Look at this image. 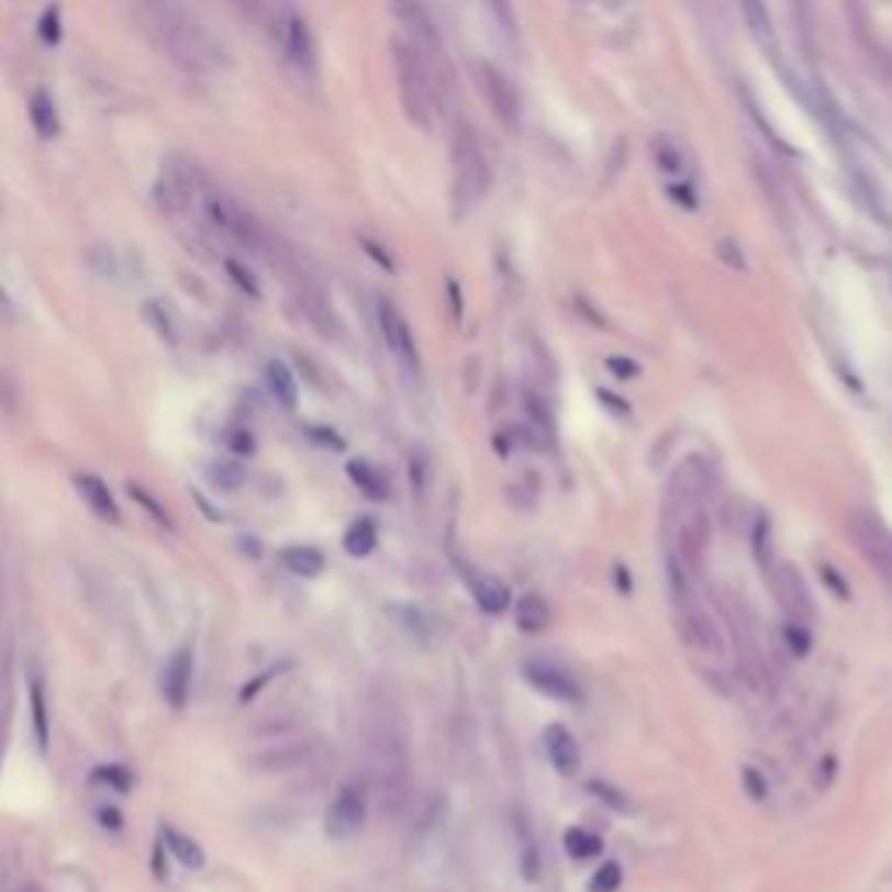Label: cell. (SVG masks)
<instances>
[{"mask_svg": "<svg viewBox=\"0 0 892 892\" xmlns=\"http://www.w3.org/2000/svg\"><path fill=\"white\" fill-rule=\"evenodd\" d=\"M140 32L189 77H207L223 64L216 38L186 11L181 0H126Z\"/></svg>", "mask_w": 892, "mask_h": 892, "instance_id": "6da1fadb", "label": "cell"}, {"mask_svg": "<svg viewBox=\"0 0 892 892\" xmlns=\"http://www.w3.org/2000/svg\"><path fill=\"white\" fill-rule=\"evenodd\" d=\"M394 74H398V94L409 119L419 130H433L436 123V80L425 67L422 53L412 43H394Z\"/></svg>", "mask_w": 892, "mask_h": 892, "instance_id": "7a4b0ae2", "label": "cell"}, {"mask_svg": "<svg viewBox=\"0 0 892 892\" xmlns=\"http://www.w3.org/2000/svg\"><path fill=\"white\" fill-rule=\"evenodd\" d=\"M450 165H454V202H457V213H468L492 189L489 157H484V150H481V144L475 140L471 130H457L454 147H450Z\"/></svg>", "mask_w": 892, "mask_h": 892, "instance_id": "3957f363", "label": "cell"}, {"mask_svg": "<svg viewBox=\"0 0 892 892\" xmlns=\"http://www.w3.org/2000/svg\"><path fill=\"white\" fill-rule=\"evenodd\" d=\"M202 207H207V216H210L213 227L220 234H227L234 245L248 248V252H261V248H266V234H261V223L245 207H241L237 199L223 196V192H207V196H202Z\"/></svg>", "mask_w": 892, "mask_h": 892, "instance_id": "277c9868", "label": "cell"}, {"mask_svg": "<svg viewBox=\"0 0 892 892\" xmlns=\"http://www.w3.org/2000/svg\"><path fill=\"white\" fill-rule=\"evenodd\" d=\"M276 38H279L282 56H287L300 74H314L317 70V49H314L311 25L303 22V14L290 4V0H279Z\"/></svg>", "mask_w": 892, "mask_h": 892, "instance_id": "5b68a950", "label": "cell"}, {"mask_svg": "<svg viewBox=\"0 0 892 892\" xmlns=\"http://www.w3.org/2000/svg\"><path fill=\"white\" fill-rule=\"evenodd\" d=\"M154 196H157L160 210L178 216L202 196V178H199V171L189 165V160L171 157V160H165V168H160V175H157Z\"/></svg>", "mask_w": 892, "mask_h": 892, "instance_id": "8992f818", "label": "cell"}, {"mask_svg": "<svg viewBox=\"0 0 892 892\" xmlns=\"http://www.w3.org/2000/svg\"><path fill=\"white\" fill-rule=\"evenodd\" d=\"M377 324H380V335L388 342L391 356L398 359V367L409 373L412 380H419L422 373V356H419V346H415V335H412V324L404 321V314L394 308L391 300H380L377 303Z\"/></svg>", "mask_w": 892, "mask_h": 892, "instance_id": "52a82bcc", "label": "cell"}, {"mask_svg": "<svg viewBox=\"0 0 892 892\" xmlns=\"http://www.w3.org/2000/svg\"><path fill=\"white\" fill-rule=\"evenodd\" d=\"M471 77H475V85L481 91V98L489 101L495 119L502 126H516L520 123V94L516 88L510 85V77H505L499 67L492 64H484V59H475L471 64Z\"/></svg>", "mask_w": 892, "mask_h": 892, "instance_id": "ba28073f", "label": "cell"}, {"mask_svg": "<svg viewBox=\"0 0 892 892\" xmlns=\"http://www.w3.org/2000/svg\"><path fill=\"white\" fill-rule=\"evenodd\" d=\"M363 823H367V799H363L359 788H342L335 802L328 805V816H324V829L335 840H349L356 837Z\"/></svg>", "mask_w": 892, "mask_h": 892, "instance_id": "9c48e42d", "label": "cell"}, {"mask_svg": "<svg viewBox=\"0 0 892 892\" xmlns=\"http://www.w3.org/2000/svg\"><path fill=\"white\" fill-rule=\"evenodd\" d=\"M523 677L526 683L534 687V691L547 694V698H555V701H579V683L572 673H565V669L551 659H531L523 666Z\"/></svg>", "mask_w": 892, "mask_h": 892, "instance_id": "30bf717a", "label": "cell"}, {"mask_svg": "<svg viewBox=\"0 0 892 892\" xmlns=\"http://www.w3.org/2000/svg\"><path fill=\"white\" fill-rule=\"evenodd\" d=\"M192 680H196L192 648H178V653L165 666V677H160V694H165L168 707H175V712H186V704L192 698Z\"/></svg>", "mask_w": 892, "mask_h": 892, "instance_id": "8fae6325", "label": "cell"}, {"mask_svg": "<svg viewBox=\"0 0 892 892\" xmlns=\"http://www.w3.org/2000/svg\"><path fill=\"white\" fill-rule=\"evenodd\" d=\"M544 754H547V760H551V767L558 770V774H565V778L576 774L579 763H582L579 743L565 725H547L544 728Z\"/></svg>", "mask_w": 892, "mask_h": 892, "instance_id": "7c38bea8", "label": "cell"}, {"mask_svg": "<svg viewBox=\"0 0 892 892\" xmlns=\"http://www.w3.org/2000/svg\"><path fill=\"white\" fill-rule=\"evenodd\" d=\"M74 489H77V495L85 499V505H88V510L98 520H105V523H119V520H123V516H119V505H115L112 489L98 475H91V471L74 475Z\"/></svg>", "mask_w": 892, "mask_h": 892, "instance_id": "4fadbf2b", "label": "cell"}, {"mask_svg": "<svg viewBox=\"0 0 892 892\" xmlns=\"http://www.w3.org/2000/svg\"><path fill=\"white\" fill-rule=\"evenodd\" d=\"M29 712H32V733L38 754L49 749V701H46V683L38 673L29 677Z\"/></svg>", "mask_w": 892, "mask_h": 892, "instance_id": "5bb4252c", "label": "cell"}, {"mask_svg": "<svg viewBox=\"0 0 892 892\" xmlns=\"http://www.w3.org/2000/svg\"><path fill=\"white\" fill-rule=\"evenodd\" d=\"M279 561H282V569L300 576V579H314L324 572V555L314 544H293V547H287V551H279Z\"/></svg>", "mask_w": 892, "mask_h": 892, "instance_id": "9a60e30c", "label": "cell"}, {"mask_svg": "<svg viewBox=\"0 0 892 892\" xmlns=\"http://www.w3.org/2000/svg\"><path fill=\"white\" fill-rule=\"evenodd\" d=\"M471 579V593H475V600H478V606L484 614H502L505 606H510V590H505V582L502 579H495V576H468Z\"/></svg>", "mask_w": 892, "mask_h": 892, "instance_id": "2e32d148", "label": "cell"}, {"mask_svg": "<svg viewBox=\"0 0 892 892\" xmlns=\"http://www.w3.org/2000/svg\"><path fill=\"white\" fill-rule=\"evenodd\" d=\"M29 123L38 133V140H56L59 136V112H56V101L46 91H35L29 98Z\"/></svg>", "mask_w": 892, "mask_h": 892, "instance_id": "e0dca14e", "label": "cell"}, {"mask_svg": "<svg viewBox=\"0 0 892 892\" xmlns=\"http://www.w3.org/2000/svg\"><path fill=\"white\" fill-rule=\"evenodd\" d=\"M346 475H349V481L356 484V489L367 495V499H373V502H383V499L391 495L388 492V478H383L370 460H349L346 464Z\"/></svg>", "mask_w": 892, "mask_h": 892, "instance_id": "ac0fdd59", "label": "cell"}, {"mask_svg": "<svg viewBox=\"0 0 892 892\" xmlns=\"http://www.w3.org/2000/svg\"><path fill=\"white\" fill-rule=\"evenodd\" d=\"M160 844H165V847L171 850V858H175V861H181V865L192 868V871H199L202 865H207V855H202L199 840L186 837V834H181V829H175V826H165V829H160Z\"/></svg>", "mask_w": 892, "mask_h": 892, "instance_id": "d6986e66", "label": "cell"}, {"mask_svg": "<svg viewBox=\"0 0 892 892\" xmlns=\"http://www.w3.org/2000/svg\"><path fill=\"white\" fill-rule=\"evenodd\" d=\"M266 380H269V391L276 394V401L282 404V409H297L300 391H297V377H293V370L287 367V363L272 359L266 367Z\"/></svg>", "mask_w": 892, "mask_h": 892, "instance_id": "ffe728a7", "label": "cell"}, {"mask_svg": "<svg viewBox=\"0 0 892 892\" xmlns=\"http://www.w3.org/2000/svg\"><path fill=\"white\" fill-rule=\"evenodd\" d=\"M342 547H346L349 558H370L377 551V523L367 516L349 523V531L342 534Z\"/></svg>", "mask_w": 892, "mask_h": 892, "instance_id": "44dd1931", "label": "cell"}, {"mask_svg": "<svg viewBox=\"0 0 892 892\" xmlns=\"http://www.w3.org/2000/svg\"><path fill=\"white\" fill-rule=\"evenodd\" d=\"M516 627L520 632H526V635H537V632H544L547 627V621H551V611H547V603L540 600V596H520L516 600Z\"/></svg>", "mask_w": 892, "mask_h": 892, "instance_id": "7402d4cb", "label": "cell"}, {"mask_svg": "<svg viewBox=\"0 0 892 892\" xmlns=\"http://www.w3.org/2000/svg\"><path fill=\"white\" fill-rule=\"evenodd\" d=\"M743 4V14H746V25L754 32L757 43L767 49H774V25H770V14H767V4L763 0H739Z\"/></svg>", "mask_w": 892, "mask_h": 892, "instance_id": "603a6c76", "label": "cell"}, {"mask_svg": "<svg viewBox=\"0 0 892 892\" xmlns=\"http://www.w3.org/2000/svg\"><path fill=\"white\" fill-rule=\"evenodd\" d=\"M210 481L216 484V489H223V492H237L241 484L248 481V471H245V464H241L237 457H227V460H216L213 468H210Z\"/></svg>", "mask_w": 892, "mask_h": 892, "instance_id": "cb8c5ba5", "label": "cell"}, {"mask_svg": "<svg viewBox=\"0 0 892 892\" xmlns=\"http://www.w3.org/2000/svg\"><path fill=\"white\" fill-rule=\"evenodd\" d=\"M565 850H569L572 858H593V855H600L603 850V840L596 837V834H590V829H569V834H565Z\"/></svg>", "mask_w": 892, "mask_h": 892, "instance_id": "d4e9b609", "label": "cell"}, {"mask_svg": "<svg viewBox=\"0 0 892 892\" xmlns=\"http://www.w3.org/2000/svg\"><path fill=\"white\" fill-rule=\"evenodd\" d=\"M144 317L150 321V328L165 338V342H178V332H175V321H171V314H168V308L165 303H157V300H147L144 303Z\"/></svg>", "mask_w": 892, "mask_h": 892, "instance_id": "484cf974", "label": "cell"}, {"mask_svg": "<svg viewBox=\"0 0 892 892\" xmlns=\"http://www.w3.org/2000/svg\"><path fill=\"white\" fill-rule=\"evenodd\" d=\"M94 784H109L112 792H130L133 788V774L126 767H119V763H101L94 767V774H91Z\"/></svg>", "mask_w": 892, "mask_h": 892, "instance_id": "4316f807", "label": "cell"}, {"mask_svg": "<svg viewBox=\"0 0 892 892\" xmlns=\"http://www.w3.org/2000/svg\"><path fill=\"white\" fill-rule=\"evenodd\" d=\"M126 492L133 495V502H140V505H144V510H147V513H150V516H154V520H157L160 526H171V516H168V510H165V505H160V502H157V499H154V495H150V492L144 489V484L130 481V484H126Z\"/></svg>", "mask_w": 892, "mask_h": 892, "instance_id": "83f0119b", "label": "cell"}, {"mask_svg": "<svg viewBox=\"0 0 892 892\" xmlns=\"http://www.w3.org/2000/svg\"><path fill=\"white\" fill-rule=\"evenodd\" d=\"M223 269H227V276L234 279V287H237L241 293H248V297H255V300L261 297V287H258V279H255V276H252V272H248L245 266H241V261L227 258V261H223Z\"/></svg>", "mask_w": 892, "mask_h": 892, "instance_id": "f1b7e54d", "label": "cell"}, {"mask_svg": "<svg viewBox=\"0 0 892 892\" xmlns=\"http://www.w3.org/2000/svg\"><path fill=\"white\" fill-rule=\"evenodd\" d=\"M621 879H624L621 865H617V861H606V865L596 871V876H593L590 892H617V889H621Z\"/></svg>", "mask_w": 892, "mask_h": 892, "instance_id": "f546056e", "label": "cell"}, {"mask_svg": "<svg viewBox=\"0 0 892 892\" xmlns=\"http://www.w3.org/2000/svg\"><path fill=\"white\" fill-rule=\"evenodd\" d=\"M38 35H43V43L56 46L59 38H64V18H59V8H46V14L38 18Z\"/></svg>", "mask_w": 892, "mask_h": 892, "instance_id": "4dcf8cb0", "label": "cell"}, {"mask_svg": "<svg viewBox=\"0 0 892 892\" xmlns=\"http://www.w3.org/2000/svg\"><path fill=\"white\" fill-rule=\"evenodd\" d=\"M484 8L492 11V18H495V22H499L505 32L513 29V4H510V0H484Z\"/></svg>", "mask_w": 892, "mask_h": 892, "instance_id": "1f68e13d", "label": "cell"}, {"mask_svg": "<svg viewBox=\"0 0 892 892\" xmlns=\"http://www.w3.org/2000/svg\"><path fill=\"white\" fill-rule=\"evenodd\" d=\"M272 677H279V666H272V669H266V673H261V677L248 680V687H241V698H237V701H241V704H248V701H252V698H255V694H258L261 687H266Z\"/></svg>", "mask_w": 892, "mask_h": 892, "instance_id": "d6a6232c", "label": "cell"}, {"mask_svg": "<svg viewBox=\"0 0 892 892\" xmlns=\"http://www.w3.org/2000/svg\"><path fill=\"white\" fill-rule=\"evenodd\" d=\"M303 433H308L314 443L328 446V450H342V446H346V443H342V436H335L332 430H324V425H311V430H303Z\"/></svg>", "mask_w": 892, "mask_h": 892, "instance_id": "836d02e7", "label": "cell"}, {"mask_svg": "<svg viewBox=\"0 0 892 892\" xmlns=\"http://www.w3.org/2000/svg\"><path fill=\"white\" fill-rule=\"evenodd\" d=\"M98 823L112 829V834H123V813L119 809H98Z\"/></svg>", "mask_w": 892, "mask_h": 892, "instance_id": "e575fe53", "label": "cell"}, {"mask_svg": "<svg viewBox=\"0 0 892 892\" xmlns=\"http://www.w3.org/2000/svg\"><path fill=\"white\" fill-rule=\"evenodd\" d=\"M788 642H792V648H795L799 656L809 653V635H805L802 624H788Z\"/></svg>", "mask_w": 892, "mask_h": 892, "instance_id": "d590c367", "label": "cell"}, {"mask_svg": "<svg viewBox=\"0 0 892 892\" xmlns=\"http://www.w3.org/2000/svg\"><path fill=\"white\" fill-rule=\"evenodd\" d=\"M231 450L234 454H252L255 450V436H248L245 430H234L231 433Z\"/></svg>", "mask_w": 892, "mask_h": 892, "instance_id": "8d00e7d4", "label": "cell"}, {"mask_svg": "<svg viewBox=\"0 0 892 892\" xmlns=\"http://www.w3.org/2000/svg\"><path fill=\"white\" fill-rule=\"evenodd\" d=\"M606 367H611L614 373H621L624 380L638 377V363H632V359H606Z\"/></svg>", "mask_w": 892, "mask_h": 892, "instance_id": "74e56055", "label": "cell"}, {"mask_svg": "<svg viewBox=\"0 0 892 892\" xmlns=\"http://www.w3.org/2000/svg\"><path fill=\"white\" fill-rule=\"evenodd\" d=\"M743 778H746V784H749V792H754V799H767V784L757 778V770H754V767H746V770H743Z\"/></svg>", "mask_w": 892, "mask_h": 892, "instance_id": "f35d334b", "label": "cell"}, {"mask_svg": "<svg viewBox=\"0 0 892 892\" xmlns=\"http://www.w3.org/2000/svg\"><path fill=\"white\" fill-rule=\"evenodd\" d=\"M18 317V311H14V300H11V293L0 287V321H14Z\"/></svg>", "mask_w": 892, "mask_h": 892, "instance_id": "ab89813d", "label": "cell"}, {"mask_svg": "<svg viewBox=\"0 0 892 892\" xmlns=\"http://www.w3.org/2000/svg\"><path fill=\"white\" fill-rule=\"evenodd\" d=\"M11 892H38V889H35L32 882H22V885H18V889H11Z\"/></svg>", "mask_w": 892, "mask_h": 892, "instance_id": "60d3db41", "label": "cell"}]
</instances>
